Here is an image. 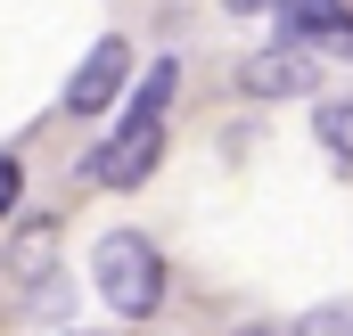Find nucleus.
Listing matches in <instances>:
<instances>
[{
	"label": "nucleus",
	"mask_w": 353,
	"mask_h": 336,
	"mask_svg": "<svg viewBox=\"0 0 353 336\" xmlns=\"http://www.w3.org/2000/svg\"><path fill=\"white\" fill-rule=\"evenodd\" d=\"M123 83H132V41H123V33H107L83 66H74V83H66L58 107H66L74 123H90V115H107V107L123 98Z\"/></svg>",
	"instance_id": "nucleus-3"
},
{
	"label": "nucleus",
	"mask_w": 353,
	"mask_h": 336,
	"mask_svg": "<svg viewBox=\"0 0 353 336\" xmlns=\"http://www.w3.org/2000/svg\"><path fill=\"white\" fill-rule=\"evenodd\" d=\"M90 287L115 320H157L165 312V246L148 230H107L90 254Z\"/></svg>",
	"instance_id": "nucleus-2"
},
{
	"label": "nucleus",
	"mask_w": 353,
	"mask_h": 336,
	"mask_svg": "<svg viewBox=\"0 0 353 336\" xmlns=\"http://www.w3.org/2000/svg\"><path fill=\"white\" fill-rule=\"evenodd\" d=\"M239 83L255 90V98H296V90H321V66H312V50L279 41V50H255L239 66Z\"/></svg>",
	"instance_id": "nucleus-5"
},
{
	"label": "nucleus",
	"mask_w": 353,
	"mask_h": 336,
	"mask_svg": "<svg viewBox=\"0 0 353 336\" xmlns=\"http://www.w3.org/2000/svg\"><path fill=\"white\" fill-rule=\"evenodd\" d=\"M222 8H230V17H255V8H271V0H222Z\"/></svg>",
	"instance_id": "nucleus-9"
},
{
	"label": "nucleus",
	"mask_w": 353,
	"mask_h": 336,
	"mask_svg": "<svg viewBox=\"0 0 353 336\" xmlns=\"http://www.w3.org/2000/svg\"><path fill=\"white\" fill-rule=\"evenodd\" d=\"M17 197H25V165H17V156L0 148V222L17 213Z\"/></svg>",
	"instance_id": "nucleus-8"
},
{
	"label": "nucleus",
	"mask_w": 353,
	"mask_h": 336,
	"mask_svg": "<svg viewBox=\"0 0 353 336\" xmlns=\"http://www.w3.org/2000/svg\"><path fill=\"white\" fill-rule=\"evenodd\" d=\"M173 90H181V66H173V58H157V66L140 74V90H132V107H123L115 140H99V148L83 156V180H99V189H140V180L157 172V156H165Z\"/></svg>",
	"instance_id": "nucleus-1"
},
{
	"label": "nucleus",
	"mask_w": 353,
	"mask_h": 336,
	"mask_svg": "<svg viewBox=\"0 0 353 336\" xmlns=\"http://www.w3.org/2000/svg\"><path fill=\"white\" fill-rule=\"evenodd\" d=\"M288 336H353V304H321V312H304Z\"/></svg>",
	"instance_id": "nucleus-7"
},
{
	"label": "nucleus",
	"mask_w": 353,
	"mask_h": 336,
	"mask_svg": "<svg viewBox=\"0 0 353 336\" xmlns=\"http://www.w3.org/2000/svg\"><path fill=\"white\" fill-rule=\"evenodd\" d=\"M279 41L353 58V8H345V0H279Z\"/></svg>",
	"instance_id": "nucleus-4"
},
{
	"label": "nucleus",
	"mask_w": 353,
	"mask_h": 336,
	"mask_svg": "<svg viewBox=\"0 0 353 336\" xmlns=\"http://www.w3.org/2000/svg\"><path fill=\"white\" fill-rule=\"evenodd\" d=\"M312 132H321V148H329L337 165H353V90H337V98L312 107Z\"/></svg>",
	"instance_id": "nucleus-6"
}]
</instances>
